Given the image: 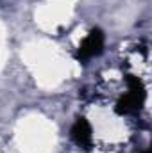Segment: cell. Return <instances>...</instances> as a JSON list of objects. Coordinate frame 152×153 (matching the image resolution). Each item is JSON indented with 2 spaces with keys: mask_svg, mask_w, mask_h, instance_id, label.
<instances>
[{
  "mask_svg": "<svg viewBox=\"0 0 152 153\" xmlns=\"http://www.w3.org/2000/svg\"><path fill=\"white\" fill-rule=\"evenodd\" d=\"M72 139L82 150H90L91 148V144H93V130H91V125L84 117H77V121L74 123V126H72Z\"/></svg>",
  "mask_w": 152,
  "mask_h": 153,
  "instance_id": "obj_2",
  "label": "cell"
},
{
  "mask_svg": "<svg viewBox=\"0 0 152 153\" xmlns=\"http://www.w3.org/2000/svg\"><path fill=\"white\" fill-rule=\"evenodd\" d=\"M104 50V34L100 29H93L86 38L84 41L81 43L79 46V52H77V59L79 61H90L97 55H100Z\"/></svg>",
  "mask_w": 152,
  "mask_h": 153,
  "instance_id": "obj_1",
  "label": "cell"
}]
</instances>
